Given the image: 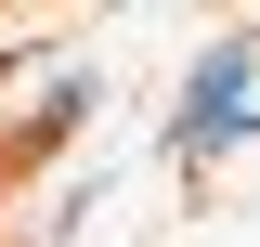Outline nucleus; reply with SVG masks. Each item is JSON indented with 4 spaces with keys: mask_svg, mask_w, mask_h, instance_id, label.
<instances>
[{
    "mask_svg": "<svg viewBox=\"0 0 260 247\" xmlns=\"http://www.w3.org/2000/svg\"><path fill=\"white\" fill-rule=\"evenodd\" d=\"M247 78H260V65H247V39H221V52H208V65L182 78V117H169V156H221V143H234V117H247Z\"/></svg>",
    "mask_w": 260,
    "mask_h": 247,
    "instance_id": "1",
    "label": "nucleus"
}]
</instances>
